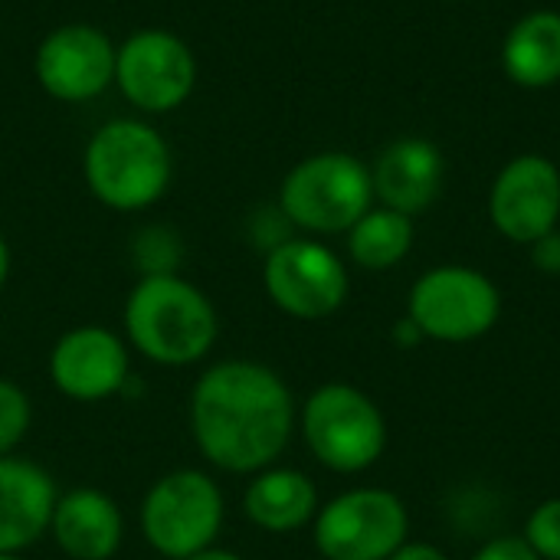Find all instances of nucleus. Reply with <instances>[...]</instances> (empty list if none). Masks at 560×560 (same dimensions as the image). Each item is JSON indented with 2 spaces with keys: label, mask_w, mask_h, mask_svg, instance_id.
I'll return each mask as SVG.
<instances>
[{
  "label": "nucleus",
  "mask_w": 560,
  "mask_h": 560,
  "mask_svg": "<svg viewBox=\"0 0 560 560\" xmlns=\"http://www.w3.org/2000/svg\"><path fill=\"white\" fill-rule=\"evenodd\" d=\"M39 85L62 102L95 98L115 79L112 39L85 23H69L52 30L36 52Z\"/></svg>",
  "instance_id": "nucleus-13"
},
{
  "label": "nucleus",
  "mask_w": 560,
  "mask_h": 560,
  "mask_svg": "<svg viewBox=\"0 0 560 560\" xmlns=\"http://www.w3.org/2000/svg\"><path fill=\"white\" fill-rule=\"evenodd\" d=\"M532 259H535V266H538V269H545V272L558 276L560 272V233L558 230H551L548 236H541L538 243H532Z\"/></svg>",
  "instance_id": "nucleus-24"
},
{
  "label": "nucleus",
  "mask_w": 560,
  "mask_h": 560,
  "mask_svg": "<svg viewBox=\"0 0 560 560\" xmlns=\"http://www.w3.org/2000/svg\"><path fill=\"white\" fill-rule=\"evenodd\" d=\"M502 66L525 89H548L560 79V13L535 10L522 16L502 46Z\"/></svg>",
  "instance_id": "nucleus-18"
},
{
  "label": "nucleus",
  "mask_w": 560,
  "mask_h": 560,
  "mask_svg": "<svg viewBox=\"0 0 560 560\" xmlns=\"http://www.w3.org/2000/svg\"><path fill=\"white\" fill-rule=\"evenodd\" d=\"M492 223L512 243H538L560 220V171L541 154H522L502 167L489 197Z\"/></svg>",
  "instance_id": "nucleus-11"
},
{
  "label": "nucleus",
  "mask_w": 560,
  "mask_h": 560,
  "mask_svg": "<svg viewBox=\"0 0 560 560\" xmlns=\"http://www.w3.org/2000/svg\"><path fill=\"white\" fill-rule=\"evenodd\" d=\"M374 200L371 171L341 151L305 158L289 171L279 194V210L289 223L312 233L351 230Z\"/></svg>",
  "instance_id": "nucleus-5"
},
{
  "label": "nucleus",
  "mask_w": 560,
  "mask_h": 560,
  "mask_svg": "<svg viewBox=\"0 0 560 560\" xmlns=\"http://www.w3.org/2000/svg\"><path fill=\"white\" fill-rule=\"evenodd\" d=\"M30 420H33V407L26 390L0 377V456H10L23 443Z\"/></svg>",
  "instance_id": "nucleus-20"
},
{
  "label": "nucleus",
  "mask_w": 560,
  "mask_h": 560,
  "mask_svg": "<svg viewBox=\"0 0 560 560\" xmlns=\"http://www.w3.org/2000/svg\"><path fill=\"white\" fill-rule=\"evenodd\" d=\"M302 436L331 472H364L387 450L381 407L351 384H325L302 407Z\"/></svg>",
  "instance_id": "nucleus-4"
},
{
  "label": "nucleus",
  "mask_w": 560,
  "mask_h": 560,
  "mask_svg": "<svg viewBox=\"0 0 560 560\" xmlns=\"http://www.w3.org/2000/svg\"><path fill=\"white\" fill-rule=\"evenodd\" d=\"M190 430L210 466L256 476L285 453L295 430V400L272 368L220 361L194 384Z\"/></svg>",
  "instance_id": "nucleus-1"
},
{
  "label": "nucleus",
  "mask_w": 560,
  "mask_h": 560,
  "mask_svg": "<svg viewBox=\"0 0 560 560\" xmlns=\"http://www.w3.org/2000/svg\"><path fill=\"white\" fill-rule=\"evenodd\" d=\"M262 282L269 299L302 322L328 318L348 299L345 262L315 240H285L269 249Z\"/></svg>",
  "instance_id": "nucleus-9"
},
{
  "label": "nucleus",
  "mask_w": 560,
  "mask_h": 560,
  "mask_svg": "<svg viewBox=\"0 0 560 560\" xmlns=\"http://www.w3.org/2000/svg\"><path fill=\"white\" fill-rule=\"evenodd\" d=\"M522 538L532 545V551L541 560H560V499L541 502L528 515Z\"/></svg>",
  "instance_id": "nucleus-21"
},
{
  "label": "nucleus",
  "mask_w": 560,
  "mask_h": 560,
  "mask_svg": "<svg viewBox=\"0 0 560 560\" xmlns=\"http://www.w3.org/2000/svg\"><path fill=\"white\" fill-rule=\"evenodd\" d=\"M407 532V505L387 489H351L315 515V548L325 560H390Z\"/></svg>",
  "instance_id": "nucleus-7"
},
{
  "label": "nucleus",
  "mask_w": 560,
  "mask_h": 560,
  "mask_svg": "<svg viewBox=\"0 0 560 560\" xmlns=\"http://www.w3.org/2000/svg\"><path fill=\"white\" fill-rule=\"evenodd\" d=\"M502 299L489 276L469 266H440L410 289V322L433 341H476L499 322Z\"/></svg>",
  "instance_id": "nucleus-8"
},
{
  "label": "nucleus",
  "mask_w": 560,
  "mask_h": 560,
  "mask_svg": "<svg viewBox=\"0 0 560 560\" xmlns=\"http://www.w3.org/2000/svg\"><path fill=\"white\" fill-rule=\"evenodd\" d=\"M223 528V492L200 469L167 472L141 502V535L167 560H187L213 548Z\"/></svg>",
  "instance_id": "nucleus-6"
},
{
  "label": "nucleus",
  "mask_w": 560,
  "mask_h": 560,
  "mask_svg": "<svg viewBox=\"0 0 560 560\" xmlns=\"http://www.w3.org/2000/svg\"><path fill=\"white\" fill-rule=\"evenodd\" d=\"M7 272H10V249H7V240L0 236V285L7 282Z\"/></svg>",
  "instance_id": "nucleus-28"
},
{
  "label": "nucleus",
  "mask_w": 560,
  "mask_h": 560,
  "mask_svg": "<svg viewBox=\"0 0 560 560\" xmlns=\"http://www.w3.org/2000/svg\"><path fill=\"white\" fill-rule=\"evenodd\" d=\"M213 302L174 276H144L125 302V335L131 348L164 368H187L217 345Z\"/></svg>",
  "instance_id": "nucleus-2"
},
{
  "label": "nucleus",
  "mask_w": 560,
  "mask_h": 560,
  "mask_svg": "<svg viewBox=\"0 0 560 560\" xmlns=\"http://www.w3.org/2000/svg\"><path fill=\"white\" fill-rule=\"evenodd\" d=\"M56 499V482L43 466L0 456V555H20L49 535Z\"/></svg>",
  "instance_id": "nucleus-14"
},
{
  "label": "nucleus",
  "mask_w": 560,
  "mask_h": 560,
  "mask_svg": "<svg viewBox=\"0 0 560 560\" xmlns=\"http://www.w3.org/2000/svg\"><path fill=\"white\" fill-rule=\"evenodd\" d=\"M443 154L433 141L400 138L374 164V194L397 213H423L443 190Z\"/></svg>",
  "instance_id": "nucleus-15"
},
{
  "label": "nucleus",
  "mask_w": 560,
  "mask_h": 560,
  "mask_svg": "<svg viewBox=\"0 0 560 560\" xmlns=\"http://www.w3.org/2000/svg\"><path fill=\"white\" fill-rule=\"evenodd\" d=\"M472 560H541L525 538H495L476 551Z\"/></svg>",
  "instance_id": "nucleus-23"
},
{
  "label": "nucleus",
  "mask_w": 560,
  "mask_h": 560,
  "mask_svg": "<svg viewBox=\"0 0 560 560\" xmlns=\"http://www.w3.org/2000/svg\"><path fill=\"white\" fill-rule=\"evenodd\" d=\"M246 518L272 535H289L305 528L318 515V489L299 469L269 466L253 476L243 495Z\"/></svg>",
  "instance_id": "nucleus-17"
},
{
  "label": "nucleus",
  "mask_w": 560,
  "mask_h": 560,
  "mask_svg": "<svg viewBox=\"0 0 560 560\" xmlns=\"http://www.w3.org/2000/svg\"><path fill=\"white\" fill-rule=\"evenodd\" d=\"M394 338H397L400 345H404V341H407V345H417V341H423V331H420L410 318H404V322H397Z\"/></svg>",
  "instance_id": "nucleus-26"
},
{
  "label": "nucleus",
  "mask_w": 560,
  "mask_h": 560,
  "mask_svg": "<svg viewBox=\"0 0 560 560\" xmlns=\"http://www.w3.org/2000/svg\"><path fill=\"white\" fill-rule=\"evenodd\" d=\"M85 180L112 210L151 207L171 180V154L164 138L141 121H108L85 148Z\"/></svg>",
  "instance_id": "nucleus-3"
},
{
  "label": "nucleus",
  "mask_w": 560,
  "mask_h": 560,
  "mask_svg": "<svg viewBox=\"0 0 560 560\" xmlns=\"http://www.w3.org/2000/svg\"><path fill=\"white\" fill-rule=\"evenodd\" d=\"M138 262L144 269V276H174V266H177V243L171 240L167 230H148L138 246Z\"/></svg>",
  "instance_id": "nucleus-22"
},
{
  "label": "nucleus",
  "mask_w": 560,
  "mask_h": 560,
  "mask_svg": "<svg viewBox=\"0 0 560 560\" xmlns=\"http://www.w3.org/2000/svg\"><path fill=\"white\" fill-rule=\"evenodd\" d=\"M413 246V223L407 213H397L390 207L368 210L351 230H348V249L351 259L361 269H390L397 266Z\"/></svg>",
  "instance_id": "nucleus-19"
},
{
  "label": "nucleus",
  "mask_w": 560,
  "mask_h": 560,
  "mask_svg": "<svg viewBox=\"0 0 560 560\" xmlns=\"http://www.w3.org/2000/svg\"><path fill=\"white\" fill-rule=\"evenodd\" d=\"M49 535L72 560H108L121 548L125 518L112 495L98 489H72L56 499Z\"/></svg>",
  "instance_id": "nucleus-16"
},
{
  "label": "nucleus",
  "mask_w": 560,
  "mask_h": 560,
  "mask_svg": "<svg viewBox=\"0 0 560 560\" xmlns=\"http://www.w3.org/2000/svg\"><path fill=\"white\" fill-rule=\"evenodd\" d=\"M194 56L184 39L164 30L135 33L115 52V79L121 92L144 112H171L194 89Z\"/></svg>",
  "instance_id": "nucleus-10"
},
{
  "label": "nucleus",
  "mask_w": 560,
  "mask_h": 560,
  "mask_svg": "<svg viewBox=\"0 0 560 560\" xmlns=\"http://www.w3.org/2000/svg\"><path fill=\"white\" fill-rule=\"evenodd\" d=\"M0 560H20V555H0Z\"/></svg>",
  "instance_id": "nucleus-29"
},
{
  "label": "nucleus",
  "mask_w": 560,
  "mask_h": 560,
  "mask_svg": "<svg viewBox=\"0 0 560 560\" xmlns=\"http://www.w3.org/2000/svg\"><path fill=\"white\" fill-rule=\"evenodd\" d=\"M390 560H450L440 548L433 545H420V541H407Z\"/></svg>",
  "instance_id": "nucleus-25"
},
{
  "label": "nucleus",
  "mask_w": 560,
  "mask_h": 560,
  "mask_svg": "<svg viewBox=\"0 0 560 560\" xmlns=\"http://www.w3.org/2000/svg\"><path fill=\"white\" fill-rule=\"evenodd\" d=\"M49 377L56 390L69 400H108L131 377L128 345L102 325H79L52 345Z\"/></svg>",
  "instance_id": "nucleus-12"
},
{
  "label": "nucleus",
  "mask_w": 560,
  "mask_h": 560,
  "mask_svg": "<svg viewBox=\"0 0 560 560\" xmlns=\"http://www.w3.org/2000/svg\"><path fill=\"white\" fill-rule=\"evenodd\" d=\"M187 560H246L240 558V555H233V551H223V548H207V551H200V555H194V558Z\"/></svg>",
  "instance_id": "nucleus-27"
}]
</instances>
